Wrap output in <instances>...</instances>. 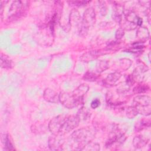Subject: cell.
<instances>
[{
	"label": "cell",
	"mask_w": 151,
	"mask_h": 151,
	"mask_svg": "<svg viewBox=\"0 0 151 151\" xmlns=\"http://www.w3.org/2000/svg\"><path fill=\"white\" fill-rule=\"evenodd\" d=\"M94 133L88 128H81L73 132L70 136L71 140L76 144L74 150H82L84 146L92 141L94 137Z\"/></svg>",
	"instance_id": "cell-1"
},
{
	"label": "cell",
	"mask_w": 151,
	"mask_h": 151,
	"mask_svg": "<svg viewBox=\"0 0 151 151\" xmlns=\"http://www.w3.org/2000/svg\"><path fill=\"white\" fill-rule=\"evenodd\" d=\"M137 114L148 116L151 113V99L149 96L139 95L133 99V105Z\"/></svg>",
	"instance_id": "cell-2"
},
{
	"label": "cell",
	"mask_w": 151,
	"mask_h": 151,
	"mask_svg": "<svg viewBox=\"0 0 151 151\" xmlns=\"http://www.w3.org/2000/svg\"><path fill=\"white\" fill-rule=\"evenodd\" d=\"M96 22V13L92 7L88 8L84 12L82 17V21L80 27L78 29V34L82 37L86 36L89 28Z\"/></svg>",
	"instance_id": "cell-3"
},
{
	"label": "cell",
	"mask_w": 151,
	"mask_h": 151,
	"mask_svg": "<svg viewBox=\"0 0 151 151\" xmlns=\"http://www.w3.org/2000/svg\"><path fill=\"white\" fill-rule=\"evenodd\" d=\"M54 29L47 25L43 27L39 32H38L35 37V38L38 43L41 45H49L52 43Z\"/></svg>",
	"instance_id": "cell-4"
},
{
	"label": "cell",
	"mask_w": 151,
	"mask_h": 151,
	"mask_svg": "<svg viewBox=\"0 0 151 151\" xmlns=\"http://www.w3.org/2000/svg\"><path fill=\"white\" fill-rule=\"evenodd\" d=\"M27 8L26 5H23V2L21 1H14L9 8V12L10 16L9 17V21H15L17 19L19 18L24 13L25 9Z\"/></svg>",
	"instance_id": "cell-5"
},
{
	"label": "cell",
	"mask_w": 151,
	"mask_h": 151,
	"mask_svg": "<svg viewBox=\"0 0 151 151\" xmlns=\"http://www.w3.org/2000/svg\"><path fill=\"white\" fill-rule=\"evenodd\" d=\"M59 101L65 107L71 109L77 106V103L73 93L63 91L59 94Z\"/></svg>",
	"instance_id": "cell-6"
},
{
	"label": "cell",
	"mask_w": 151,
	"mask_h": 151,
	"mask_svg": "<svg viewBox=\"0 0 151 151\" xmlns=\"http://www.w3.org/2000/svg\"><path fill=\"white\" fill-rule=\"evenodd\" d=\"M67 116L60 114L50 120L48 124V129L53 134H57L61 133L62 127L64 123Z\"/></svg>",
	"instance_id": "cell-7"
},
{
	"label": "cell",
	"mask_w": 151,
	"mask_h": 151,
	"mask_svg": "<svg viewBox=\"0 0 151 151\" xmlns=\"http://www.w3.org/2000/svg\"><path fill=\"white\" fill-rule=\"evenodd\" d=\"M61 133L53 134L50 136L48 139V147L52 150H63V145L64 143V139Z\"/></svg>",
	"instance_id": "cell-8"
},
{
	"label": "cell",
	"mask_w": 151,
	"mask_h": 151,
	"mask_svg": "<svg viewBox=\"0 0 151 151\" xmlns=\"http://www.w3.org/2000/svg\"><path fill=\"white\" fill-rule=\"evenodd\" d=\"M126 139V137L123 133L117 129H115L111 133L110 137L106 142L105 146L106 147H110L116 143L120 145L122 144Z\"/></svg>",
	"instance_id": "cell-9"
},
{
	"label": "cell",
	"mask_w": 151,
	"mask_h": 151,
	"mask_svg": "<svg viewBox=\"0 0 151 151\" xmlns=\"http://www.w3.org/2000/svg\"><path fill=\"white\" fill-rule=\"evenodd\" d=\"M80 122V121L76 116V115L67 116L60 133L64 134L72 131L73 129L78 127Z\"/></svg>",
	"instance_id": "cell-10"
},
{
	"label": "cell",
	"mask_w": 151,
	"mask_h": 151,
	"mask_svg": "<svg viewBox=\"0 0 151 151\" xmlns=\"http://www.w3.org/2000/svg\"><path fill=\"white\" fill-rule=\"evenodd\" d=\"M149 70L148 67L144 63L139 64L133 70L131 76L134 82L141 83L144 78V74Z\"/></svg>",
	"instance_id": "cell-11"
},
{
	"label": "cell",
	"mask_w": 151,
	"mask_h": 151,
	"mask_svg": "<svg viewBox=\"0 0 151 151\" xmlns=\"http://www.w3.org/2000/svg\"><path fill=\"white\" fill-rule=\"evenodd\" d=\"M124 15L126 21L136 27H141L143 23V19L133 11L124 10Z\"/></svg>",
	"instance_id": "cell-12"
},
{
	"label": "cell",
	"mask_w": 151,
	"mask_h": 151,
	"mask_svg": "<svg viewBox=\"0 0 151 151\" xmlns=\"http://www.w3.org/2000/svg\"><path fill=\"white\" fill-rule=\"evenodd\" d=\"M89 90V87L86 84H81L78 86L72 93L76 98L77 106L83 103L84 96L86 94Z\"/></svg>",
	"instance_id": "cell-13"
},
{
	"label": "cell",
	"mask_w": 151,
	"mask_h": 151,
	"mask_svg": "<svg viewBox=\"0 0 151 151\" xmlns=\"http://www.w3.org/2000/svg\"><path fill=\"white\" fill-rule=\"evenodd\" d=\"M82 21V18L79 12L76 9H73L69 14V22L70 27H77L78 29Z\"/></svg>",
	"instance_id": "cell-14"
},
{
	"label": "cell",
	"mask_w": 151,
	"mask_h": 151,
	"mask_svg": "<svg viewBox=\"0 0 151 151\" xmlns=\"http://www.w3.org/2000/svg\"><path fill=\"white\" fill-rule=\"evenodd\" d=\"M43 97L45 101L50 103H56L59 101V94L50 88H47L44 90Z\"/></svg>",
	"instance_id": "cell-15"
},
{
	"label": "cell",
	"mask_w": 151,
	"mask_h": 151,
	"mask_svg": "<svg viewBox=\"0 0 151 151\" xmlns=\"http://www.w3.org/2000/svg\"><path fill=\"white\" fill-rule=\"evenodd\" d=\"M121 77L122 74L120 72L115 71L108 74L106 78L103 80V83L107 86H113L117 84Z\"/></svg>",
	"instance_id": "cell-16"
},
{
	"label": "cell",
	"mask_w": 151,
	"mask_h": 151,
	"mask_svg": "<svg viewBox=\"0 0 151 151\" xmlns=\"http://www.w3.org/2000/svg\"><path fill=\"white\" fill-rule=\"evenodd\" d=\"M101 54V52L98 50L90 51L84 53L80 57V60L84 63H88L90 61L96 60Z\"/></svg>",
	"instance_id": "cell-17"
},
{
	"label": "cell",
	"mask_w": 151,
	"mask_h": 151,
	"mask_svg": "<svg viewBox=\"0 0 151 151\" xmlns=\"http://www.w3.org/2000/svg\"><path fill=\"white\" fill-rule=\"evenodd\" d=\"M136 36L138 40H139V42L143 43L144 42L147 41L149 38L150 34L149 29L146 27H139L137 29Z\"/></svg>",
	"instance_id": "cell-18"
},
{
	"label": "cell",
	"mask_w": 151,
	"mask_h": 151,
	"mask_svg": "<svg viewBox=\"0 0 151 151\" xmlns=\"http://www.w3.org/2000/svg\"><path fill=\"white\" fill-rule=\"evenodd\" d=\"M149 142V139L147 137H144L142 135L136 136L133 140V145L136 149H140L146 146Z\"/></svg>",
	"instance_id": "cell-19"
},
{
	"label": "cell",
	"mask_w": 151,
	"mask_h": 151,
	"mask_svg": "<svg viewBox=\"0 0 151 151\" xmlns=\"http://www.w3.org/2000/svg\"><path fill=\"white\" fill-rule=\"evenodd\" d=\"M124 11L123 7L119 4L114 6L112 17L116 22H118L119 24L121 23L122 21V14H123Z\"/></svg>",
	"instance_id": "cell-20"
},
{
	"label": "cell",
	"mask_w": 151,
	"mask_h": 151,
	"mask_svg": "<svg viewBox=\"0 0 151 151\" xmlns=\"http://www.w3.org/2000/svg\"><path fill=\"white\" fill-rule=\"evenodd\" d=\"M91 111L89 109L86 107H81L77 111L76 116L81 122L89 119L91 117Z\"/></svg>",
	"instance_id": "cell-21"
},
{
	"label": "cell",
	"mask_w": 151,
	"mask_h": 151,
	"mask_svg": "<svg viewBox=\"0 0 151 151\" xmlns=\"http://www.w3.org/2000/svg\"><path fill=\"white\" fill-rule=\"evenodd\" d=\"M0 65L3 68L9 69L12 67V62L8 56L1 54L0 57Z\"/></svg>",
	"instance_id": "cell-22"
},
{
	"label": "cell",
	"mask_w": 151,
	"mask_h": 151,
	"mask_svg": "<svg viewBox=\"0 0 151 151\" xmlns=\"http://www.w3.org/2000/svg\"><path fill=\"white\" fill-rule=\"evenodd\" d=\"M109 67V64L107 61L100 60L97 63L96 71L98 73H101L105 70H107Z\"/></svg>",
	"instance_id": "cell-23"
},
{
	"label": "cell",
	"mask_w": 151,
	"mask_h": 151,
	"mask_svg": "<svg viewBox=\"0 0 151 151\" xmlns=\"http://www.w3.org/2000/svg\"><path fill=\"white\" fill-rule=\"evenodd\" d=\"M100 145L93 142L92 141L87 143L83 148L82 150H87V151H99L100 150Z\"/></svg>",
	"instance_id": "cell-24"
},
{
	"label": "cell",
	"mask_w": 151,
	"mask_h": 151,
	"mask_svg": "<svg viewBox=\"0 0 151 151\" xmlns=\"http://www.w3.org/2000/svg\"><path fill=\"white\" fill-rule=\"evenodd\" d=\"M149 89V87L147 84H139L133 89V91L134 94H141L146 92Z\"/></svg>",
	"instance_id": "cell-25"
},
{
	"label": "cell",
	"mask_w": 151,
	"mask_h": 151,
	"mask_svg": "<svg viewBox=\"0 0 151 151\" xmlns=\"http://www.w3.org/2000/svg\"><path fill=\"white\" fill-rule=\"evenodd\" d=\"M132 65V61L129 58H122L119 61V66L122 70H128Z\"/></svg>",
	"instance_id": "cell-26"
},
{
	"label": "cell",
	"mask_w": 151,
	"mask_h": 151,
	"mask_svg": "<svg viewBox=\"0 0 151 151\" xmlns=\"http://www.w3.org/2000/svg\"><path fill=\"white\" fill-rule=\"evenodd\" d=\"M97 78H98V76L91 71H87L83 76V79L84 80L87 81H90V82L96 81L97 79Z\"/></svg>",
	"instance_id": "cell-27"
},
{
	"label": "cell",
	"mask_w": 151,
	"mask_h": 151,
	"mask_svg": "<svg viewBox=\"0 0 151 151\" xmlns=\"http://www.w3.org/2000/svg\"><path fill=\"white\" fill-rule=\"evenodd\" d=\"M126 114L129 119H133L137 114V112L135 108L133 106H131L127 107L126 110Z\"/></svg>",
	"instance_id": "cell-28"
},
{
	"label": "cell",
	"mask_w": 151,
	"mask_h": 151,
	"mask_svg": "<svg viewBox=\"0 0 151 151\" xmlns=\"http://www.w3.org/2000/svg\"><path fill=\"white\" fill-rule=\"evenodd\" d=\"M99 3V8L100 10V13L102 16H105L107 12V8L106 1H99L97 2Z\"/></svg>",
	"instance_id": "cell-29"
},
{
	"label": "cell",
	"mask_w": 151,
	"mask_h": 151,
	"mask_svg": "<svg viewBox=\"0 0 151 151\" xmlns=\"http://www.w3.org/2000/svg\"><path fill=\"white\" fill-rule=\"evenodd\" d=\"M4 146L5 149L7 150H15L12 143H11L10 139L9 138V136L6 134L4 137Z\"/></svg>",
	"instance_id": "cell-30"
},
{
	"label": "cell",
	"mask_w": 151,
	"mask_h": 151,
	"mask_svg": "<svg viewBox=\"0 0 151 151\" xmlns=\"http://www.w3.org/2000/svg\"><path fill=\"white\" fill-rule=\"evenodd\" d=\"M143 48H144V47L142 44H134V46L133 47H131V48H129L128 50H127L126 51L129 52L136 53V52H141Z\"/></svg>",
	"instance_id": "cell-31"
},
{
	"label": "cell",
	"mask_w": 151,
	"mask_h": 151,
	"mask_svg": "<svg viewBox=\"0 0 151 151\" xmlns=\"http://www.w3.org/2000/svg\"><path fill=\"white\" fill-rule=\"evenodd\" d=\"M69 4H72L75 6H81L83 5H87L88 3L90 2V1H69L68 2Z\"/></svg>",
	"instance_id": "cell-32"
},
{
	"label": "cell",
	"mask_w": 151,
	"mask_h": 151,
	"mask_svg": "<svg viewBox=\"0 0 151 151\" xmlns=\"http://www.w3.org/2000/svg\"><path fill=\"white\" fill-rule=\"evenodd\" d=\"M124 35V29L120 28L116 30L115 33V37L117 40H120Z\"/></svg>",
	"instance_id": "cell-33"
},
{
	"label": "cell",
	"mask_w": 151,
	"mask_h": 151,
	"mask_svg": "<svg viewBox=\"0 0 151 151\" xmlns=\"http://www.w3.org/2000/svg\"><path fill=\"white\" fill-rule=\"evenodd\" d=\"M100 105V101L99 99H94L91 102V104H90V106L92 109H95L96 108H97Z\"/></svg>",
	"instance_id": "cell-34"
}]
</instances>
